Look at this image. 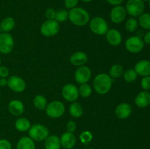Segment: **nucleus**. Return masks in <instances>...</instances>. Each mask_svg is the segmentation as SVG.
Masks as SVG:
<instances>
[{
    "label": "nucleus",
    "instance_id": "1",
    "mask_svg": "<svg viewBox=\"0 0 150 149\" xmlns=\"http://www.w3.org/2000/svg\"><path fill=\"white\" fill-rule=\"evenodd\" d=\"M113 80L109 74L100 73L97 74L93 80L94 90L100 95L106 94L111 90Z\"/></svg>",
    "mask_w": 150,
    "mask_h": 149
},
{
    "label": "nucleus",
    "instance_id": "2",
    "mask_svg": "<svg viewBox=\"0 0 150 149\" xmlns=\"http://www.w3.org/2000/svg\"><path fill=\"white\" fill-rule=\"evenodd\" d=\"M68 19L75 26H83L89 23L90 20V15L85 9L76 7L69 11Z\"/></svg>",
    "mask_w": 150,
    "mask_h": 149
},
{
    "label": "nucleus",
    "instance_id": "3",
    "mask_svg": "<svg viewBox=\"0 0 150 149\" xmlns=\"http://www.w3.org/2000/svg\"><path fill=\"white\" fill-rule=\"evenodd\" d=\"M29 136L34 141H43L49 136V130L45 125L34 124L29 129Z\"/></svg>",
    "mask_w": 150,
    "mask_h": 149
},
{
    "label": "nucleus",
    "instance_id": "4",
    "mask_svg": "<svg viewBox=\"0 0 150 149\" xmlns=\"http://www.w3.org/2000/svg\"><path fill=\"white\" fill-rule=\"evenodd\" d=\"M45 110L48 117L51 118H59L64 115L65 106L61 101L54 100L47 105Z\"/></svg>",
    "mask_w": 150,
    "mask_h": 149
},
{
    "label": "nucleus",
    "instance_id": "5",
    "mask_svg": "<svg viewBox=\"0 0 150 149\" xmlns=\"http://www.w3.org/2000/svg\"><path fill=\"white\" fill-rule=\"evenodd\" d=\"M89 28L94 34L101 36L106 34L108 30V25L103 18L96 16L89 20Z\"/></svg>",
    "mask_w": 150,
    "mask_h": 149
},
{
    "label": "nucleus",
    "instance_id": "6",
    "mask_svg": "<svg viewBox=\"0 0 150 149\" xmlns=\"http://www.w3.org/2000/svg\"><path fill=\"white\" fill-rule=\"evenodd\" d=\"M125 10L127 14L132 17H139L145 10L144 1L142 0H127Z\"/></svg>",
    "mask_w": 150,
    "mask_h": 149
},
{
    "label": "nucleus",
    "instance_id": "7",
    "mask_svg": "<svg viewBox=\"0 0 150 149\" xmlns=\"http://www.w3.org/2000/svg\"><path fill=\"white\" fill-rule=\"evenodd\" d=\"M125 46L128 52L131 53H139L144 49V42L140 37L132 36L126 39Z\"/></svg>",
    "mask_w": 150,
    "mask_h": 149
},
{
    "label": "nucleus",
    "instance_id": "8",
    "mask_svg": "<svg viewBox=\"0 0 150 149\" xmlns=\"http://www.w3.org/2000/svg\"><path fill=\"white\" fill-rule=\"evenodd\" d=\"M59 29V23L55 20H47L41 25L40 32L43 36L51 37L58 34Z\"/></svg>",
    "mask_w": 150,
    "mask_h": 149
},
{
    "label": "nucleus",
    "instance_id": "9",
    "mask_svg": "<svg viewBox=\"0 0 150 149\" xmlns=\"http://www.w3.org/2000/svg\"><path fill=\"white\" fill-rule=\"evenodd\" d=\"M14 39L9 33L0 34V53L2 54H9L14 48Z\"/></svg>",
    "mask_w": 150,
    "mask_h": 149
},
{
    "label": "nucleus",
    "instance_id": "10",
    "mask_svg": "<svg viewBox=\"0 0 150 149\" xmlns=\"http://www.w3.org/2000/svg\"><path fill=\"white\" fill-rule=\"evenodd\" d=\"M62 95L67 102H76L79 96V89L73 83H67L62 89Z\"/></svg>",
    "mask_w": 150,
    "mask_h": 149
},
{
    "label": "nucleus",
    "instance_id": "11",
    "mask_svg": "<svg viewBox=\"0 0 150 149\" xmlns=\"http://www.w3.org/2000/svg\"><path fill=\"white\" fill-rule=\"evenodd\" d=\"M92 77V71L87 66H81L76 70L74 77L76 81L79 84L86 83Z\"/></svg>",
    "mask_w": 150,
    "mask_h": 149
},
{
    "label": "nucleus",
    "instance_id": "12",
    "mask_svg": "<svg viewBox=\"0 0 150 149\" xmlns=\"http://www.w3.org/2000/svg\"><path fill=\"white\" fill-rule=\"evenodd\" d=\"M7 86L13 91L21 93L26 89V82L19 76L12 75L7 79Z\"/></svg>",
    "mask_w": 150,
    "mask_h": 149
},
{
    "label": "nucleus",
    "instance_id": "13",
    "mask_svg": "<svg viewBox=\"0 0 150 149\" xmlns=\"http://www.w3.org/2000/svg\"><path fill=\"white\" fill-rule=\"evenodd\" d=\"M127 16V11L125 7L121 5L114 6L111 10L110 17H111V21L115 24L121 23L125 20Z\"/></svg>",
    "mask_w": 150,
    "mask_h": 149
},
{
    "label": "nucleus",
    "instance_id": "14",
    "mask_svg": "<svg viewBox=\"0 0 150 149\" xmlns=\"http://www.w3.org/2000/svg\"><path fill=\"white\" fill-rule=\"evenodd\" d=\"M132 106L128 103L122 102L116 107L115 114L116 116L120 119H126L129 118L132 113Z\"/></svg>",
    "mask_w": 150,
    "mask_h": 149
},
{
    "label": "nucleus",
    "instance_id": "15",
    "mask_svg": "<svg viewBox=\"0 0 150 149\" xmlns=\"http://www.w3.org/2000/svg\"><path fill=\"white\" fill-rule=\"evenodd\" d=\"M106 40L112 46H118L122 43V36L117 29H110L105 34Z\"/></svg>",
    "mask_w": 150,
    "mask_h": 149
},
{
    "label": "nucleus",
    "instance_id": "16",
    "mask_svg": "<svg viewBox=\"0 0 150 149\" xmlns=\"http://www.w3.org/2000/svg\"><path fill=\"white\" fill-rule=\"evenodd\" d=\"M25 110V107L23 102L18 99H13L8 104V111L10 114L15 116L22 115Z\"/></svg>",
    "mask_w": 150,
    "mask_h": 149
},
{
    "label": "nucleus",
    "instance_id": "17",
    "mask_svg": "<svg viewBox=\"0 0 150 149\" xmlns=\"http://www.w3.org/2000/svg\"><path fill=\"white\" fill-rule=\"evenodd\" d=\"M61 146L64 149H72L76 143V138L74 134L69 131L63 133L60 137Z\"/></svg>",
    "mask_w": 150,
    "mask_h": 149
},
{
    "label": "nucleus",
    "instance_id": "18",
    "mask_svg": "<svg viewBox=\"0 0 150 149\" xmlns=\"http://www.w3.org/2000/svg\"><path fill=\"white\" fill-rule=\"evenodd\" d=\"M135 71L139 75L142 77L150 76V61L141 60L135 65Z\"/></svg>",
    "mask_w": 150,
    "mask_h": 149
},
{
    "label": "nucleus",
    "instance_id": "19",
    "mask_svg": "<svg viewBox=\"0 0 150 149\" xmlns=\"http://www.w3.org/2000/svg\"><path fill=\"white\" fill-rule=\"evenodd\" d=\"M70 61L73 65L76 67L85 65L88 61V56L86 53L83 51H77L71 55L70 58Z\"/></svg>",
    "mask_w": 150,
    "mask_h": 149
},
{
    "label": "nucleus",
    "instance_id": "20",
    "mask_svg": "<svg viewBox=\"0 0 150 149\" xmlns=\"http://www.w3.org/2000/svg\"><path fill=\"white\" fill-rule=\"evenodd\" d=\"M135 104L141 108H144L150 105V93L147 91H144L138 93L135 98Z\"/></svg>",
    "mask_w": 150,
    "mask_h": 149
},
{
    "label": "nucleus",
    "instance_id": "21",
    "mask_svg": "<svg viewBox=\"0 0 150 149\" xmlns=\"http://www.w3.org/2000/svg\"><path fill=\"white\" fill-rule=\"evenodd\" d=\"M44 146L45 149H60L61 148L60 138L55 134L49 135L45 140Z\"/></svg>",
    "mask_w": 150,
    "mask_h": 149
},
{
    "label": "nucleus",
    "instance_id": "22",
    "mask_svg": "<svg viewBox=\"0 0 150 149\" xmlns=\"http://www.w3.org/2000/svg\"><path fill=\"white\" fill-rule=\"evenodd\" d=\"M16 149H35V141L29 137H22L18 141Z\"/></svg>",
    "mask_w": 150,
    "mask_h": 149
},
{
    "label": "nucleus",
    "instance_id": "23",
    "mask_svg": "<svg viewBox=\"0 0 150 149\" xmlns=\"http://www.w3.org/2000/svg\"><path fill=\"white\" fill-rule=\"evenodd\" d=\"M16 26V21L14 18L12 17H6L1 20L0 24V29L1 31L5 33H9L11 32Z\"/></svg>",
    "mask_w": 150,
    "mask_h": 149
},
{
    "label": "nucleus",
    "instance_id": "24",
    "mask_svg": "<svg viewBox=\"0 0 150 149\" xmlns=\"http://www.w3.org/2000/svg\"><path fill=\"white\" fill-rule=\"evenodd\" d=\"M31 126H32V124H31L30 121L26 118H23V117L18 118L15 122L16 129L18 131H21V132L29 131Z\"/></svg>",
    "mask_w": 150,
    "mask_h": 149
},
{
    "label": "nucleus",
    "instance_id": "25",
    "mask_svg": "<svg viewBox=\"0 0 150 149\" xmlns=\"http://www.w3.org/2000/svg\"><path fill=\"white\" fill-rule=\"evenodd\" d=\"M69 112L70 115L74 118H80L83 113V108L79 102H73L70 104Z\"/></svg>",
    "mask_w": 150,
    "mask_h": 149
},
{
    "label": "nucleus",
    "instance_id": "26",
    "mask_svg": "<svg viewBox=\"0 0 150 149\" xmlns=\"http://www.w3.org/2000/svg\"><path fill=\"white\" fill-rule=\"evenodd\" d=\"M33 105L38 110H43L46 108L47 105H48V102H47L46 98L43 95L38 94L34 98Z\"/></svg>",
    "mask_w": 150,
    "mask_h": 149
},
{
    "label": "nucleus",
    "instance_id": "27",
    "mask_svg": "<svg viewBox=\"0 0 150 149\" xmlns=\"http://www.w3.org/2000/svg\"><path fill=\"white\" fill-rule=\"evenodd\" d=\"M123 73H124V68L120 64H114L110 68L109 75L111 78H119L123 75Z\"/></svg>",
    "mask_w": 150,
    "mask_h": 149
},
{
    "label": "nucleus",
    "instance_id": "28",
    "mask_svg": "<svg viewBox=\"0 0 150 149\" xmlns=\"http://www.w3.org/2000/svg\"><path fill=\"white\" fill-rule=\"evenodd\" d=\"M138 22L139 25L144 29L149 30L150 29V14L149 13H142L140 16Z\"/></svg>",
    "mask_w": 150,
    "mask_h": 149
},
{
    "label": "nucleus",
    "instance_id": "29",
    "mask_svg": "<svg viewBox=\"0 0 150 149\" xmlns=\"http://www.w3.org/2000/svg\"><path fill=\"white\" fill-rule=\"evenodd\" d=\"M69 12L65 9H59L56 11V15L54 20L57 22L59 23H64L68 19Z\"/></svg>",
    "mask_w": 150,
    "mask_h": 149
},
{
    "label": "nucleus",
    "instance_id": "30",
    "mask_svg": "<svg viewBox=\"0 0 150 149\" xmlns=\"http://www.w3.org/2000/svg\"><path fill=\"white\" fill-rule=\"evenodd\" d=\"M79 95L83 98H88L89 96H91L92 92V89L89 84L86 83H83V84H81L80 87L79 88Z\"/></svg>",
    "mask_w": 150,
    "mask_h": 149
},
{
    "label": "nucleus",
    "instance_id": "31",
    "mask_svg": "<svg viewBox=\"0 0 150 149\" xmlns=\"http://www.w3.org/2000/svg\"><path fill=\"white\" fill-rule=\"evenodd\" d=\"M123 77H124L125 80L126 82H127V83H133V82H134L137 79L138 74L133 69H128L125 72H124Z\"/></svg>",
    "mask_w": 150,
    "mask_h": 149
},
{
    "label": "nucleus",
    "instance_id": "32",
    "mask_svg": "<svg viewBox=\"0 0 150 149\" xmlns=\"http://www.w3.org/2000/svg\"><path fill=\"white\" fill-rule=\"evenodd\" d=\"M139 26V22L135 18H130L126 21L125 29L129 32H134Z\"/></svg>",
    "mask_w": 150,
    "mask_h": 149
},
{
    "label": "nucleus",
    "instance_id": "33",
    "mask_svg": "<svg viewBox=\"0 0 150 149\" xmlns=\"http://www.w3.org/2000/svg\"><path fill=\"white\" fill-rule=\"evenodd\" d=\"M79 138H80L81 142L83 144H88V143H90L92 140L93 135H92V134L89 131H84L80 134Z\"/></svg>",
    "mask_w": 150,
    "mask_h": 149
},
{
    "label": "nucleus",
    "instance_id": "34",
    "mask_svg": "<svg viewBox=\"0 0 150 149\" xmlns=\"http://www.w3.org/2000/svg\"><path fill=\"white\" fill-rule=\"evenodd\" d=\"M141 86L144 91H148L150 89V76L143 77L141 80Z\"/></svg>",
    "mask_w": 150,
    "mask_h": 149
},
{
    "label": "nucleus",
    "instance_id": "35",
    "mask_svg": "<svg viewBox=\"0 0 150 149\" xmlns=\"http://www.w3.org/2000/svg\"><path fill=\"white\" fill-rule=\"evenodd\" d=\"M79 0H64V6L68 10H71V9L74 8L79 4Z\"/></svg>",
    "mask_w": 150,
    "mask_h": 149
},
{
    "label": "nucleus",
    "instance_id": "36",
    "mask_svg": "<svg viewBox=\"0 0 150 149\" xmlns=\"http://www.w3.org/2000/svg\"><path fill=\"white\" fill-rule=\"evenodd\" d=\"M76 128H77L76 123L73 121H68L66 124V129H67V131H69V132L73 133L76 130Z\"/></svg>",
    "mask_w": 150,
    "mask_h": 149
},
{
    "label": "nucleus",
    "instance_id": "37",
    "mask_svg": "<svg viewBox=\"0 0 150 149\" xmlns=\"http://www.w3.org/2000/svg\"><path fill=\"white\" fill-rule=\"evenodd\" d=\"M0 149H12V145L9 140L6 139L0 140Z\"/></svg>",
    "mask_w": 150,
    "mask_h": 149
},
{
    "label": "nucleus",
    "instance_id": "38",
    "mask_svg": "<svg viewBox=\"0 0 150 149\" xmlns=\"http://www.w3.org/2000/svg\"><path fill=\"white\" fill-rule=\"evenodd\" d=\"M56 15V10L52 8L47 9L45 11V17L48 20H54Z\"/></svg>",
    "mask_w": 150,
    "mask_h": 149
},
{
    "label": "nucleus",
    "instance_id": "39",
    "mask_svg": "<svg viewBox=\"0 0 150 149\" xmlns=\"http://www.w3.org/2000/svg\"><path fill=\"white\" fill-rule=\"evenodd\" d=\"M10 74V70L8 67L5 66H0V77L6 78Z\"/></svg>",
    "mask_w": 150,
    "mask_h": 149
},
{
    "label": "nucleus",
    "instance_id": "40",
    "mask_svg": "<svg viewBox=\"0 0 150 149\" xmlns=\"http://www.w3.org/2000/svg\"><path fill=\"white\" fill-rule=\"evenodd\" d=\"M108 4H111L113 6H117L120 5L124 1V0H105Z\"/></svg>",
    "mask_w": 150,
    "mask_h": 149
},
{
    "label": "nucleus",
    "instance_id": "41",
    "mask_svg": "<svg viewBox=\"0 0 150 149\" xmlns=\"http://www.w3.org/2000/svg\"><path fill=\"white\" fill-rule=\"evenodd\" d=\"M144 42L150 45V31L146 32L144 37Z\"/></svg>",
    "mask_w": 150,
    "mask_h": 149
},
{
    "label": "nucleus",
    "instance_id": "42",
    "mask_svg": "<svg viewBox=\"0 0 150 149\" xmlns=\"http://www.w3.org/2000/svg\"><path fill=\"white\" fill-rule=\"evenodd\" d=\"M7 86V80L6 78H3V77H0V86L1 87H4V86Z\"/></svg>",
    "mask_w": 150,
    "mask_h": 149
},
{
    "label": "nucleus",
    "instance_id": "43",
    "mask_svg": "<svg viewBox=\"0 0 150 149\" xmlns=\"http://www.w3.org/2000/svg\"><path fill=\"white\" fill-rule=\"evenodd\" d=\"M82 1H83V2H86V3H89V2H91V1H92V0H81Z\"/></svg>",
    "mask_w": 150,
    "mask_h": 149
},
{
    "label": "nucleus",
    "instance_id": "44",
    "mask_svg": "<svg viewBox=\"0 0 150 149\" xmlns=\"http://www.w3.org/2000/svg\"><path fill=\"white\" fill-rule=\"evenodd\" d=\"M149 1V8H150V0H149V1Z\"/></svg>",
    "mask_w": 150,
    "mask_h": 149
},
{
    "label": "nucleus",
    "instance_id": "45",
    "mask_svg": "<svg viewBox=\"0 0 150 149\" xmlns=\"http://www.w3.org/2000/svg\"><path fill=\"white\" fill-rule=\"evenodd\" d=\"M1 58H0V66H1Z\"/></svg>",
    "mask_w": 150,
    "mask_h": 149
},
{
    "label": "nucleus",
    "instance_id": "46",
    "mask_svg": "<svg viewBox=\"0 0 150 149\" xmlns=\"http://www.w3.org/2000/svg\"><path fill=\"white\" fill-rule=\"evenodd\" d=\"M142 1H149V0H142Z\"/></svg>",
    "mask_w": 150,
    "mask_h": 149
},
{
    "label": "nucleus",
    "instance_id": "47",
    "mask_svg": "<svg viewBox=\"0 0 150 149\" xmlns=\"http://www.w3.org/2000/svg\"><path fill=\"white\" fill-rule=\"evenodd\" d=\"M0 32H1V29H0ZM0 34H1V33H0Z\"/></svg>",
    "mask_w": 150,
    "mask_h": 149
}]
</instances>
